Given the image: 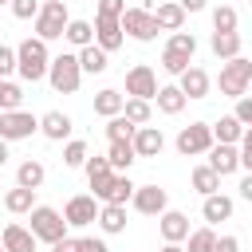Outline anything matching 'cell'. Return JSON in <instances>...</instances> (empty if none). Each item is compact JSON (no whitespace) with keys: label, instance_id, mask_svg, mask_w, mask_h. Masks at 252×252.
I'll use <instances>...</instances> for the list:
<instances>
[{"label":"cell","instance_id":"6da1fadb","mask_svg":"<svg viewBox=\"0 0 252 252\" xmlns=\"http://www.w3.org/2000/svg\"><path fill=\"white\" fill-rule=\"evenodd\" d=\"M47 67H51L47 43L35 39V35H28V39L16 47V75H20L24 83H39V79H47Z\"/></svg>","mask_w":252,"mask_h":252},{"label":"cell","instance_id":"7a4b0ae2","mask_svg":"<svg viewBox=\"0 0 252 252\" xmlns=\"http://www.w3.org/2000/svg\"><path fill=\"white\" fill-rule=\"evenodd\" d=\"M71 16H67V4L63 0H43L39 4V16H35V39L51 43V39H63Z\"/></svg>","mask_w":252,"mask_h":252},{"label":"cell","instance_id":"3957f363","mask_svg":"<svg viewBox=\"0 0 252 252\" xmlns=\"http://www.w3.org/2000/svg\"><path fill=\"white\" fill-rule=\"evenodd\" d=\"M35 240H43V244H59L63 236H67V220H63V213L59 209H51V205H35L32 209V228H28Z\"/></svg>","mask_w":252,"mask_h":252},{"label":"cell","instance_id":"277c9868","mask_svg":"<svg viewBox=\"0 0 252 252\" xmlns=\"http://www.w3.org/2000/svg\"><path fill=\"white\" fill-rule=\"evenodd\" d=\"M220 94H228V98H244L248 94V87H252V63L244 59V55H236V59H224L220 63Z\"/></svg>","mask_w":252,"mask_h":252},{"label":"cell","instance_id":"5b68a950","mask_svg":"<svg viewBox=\"0 0 252 252\" xmlns=\"http://www.w3.org/2000/svg\"><path fill=\"white\" fill-rule=\"evenodd\" d=\"M47 83L59 91V94H75L79 83H83V67H79V55H55L51 67H47Z\"/></svg>","mask_w":252,"mask_h":252},{"label":"cell","instance_id":"8992f818","mask_svg":"<svg viewBox=\"0 0 252 252\" xmlns=\"http://www.w3.org/2000/svg\"><path fill=\"white\" fill-rule=\"evenodd\" d=\"M213 150V126L209 122H189L181 134H177V154L181 158H201Z\"/></svg>","mask_w":252,"mask_h":252},{"label":"cell","instance_id":"52a82bcc","mask_svg":"<svg viewBox=\"0 0 252 252\" xmlns=\"http://www.w3.org/2000/svg\"><path fill=\"white\" fill-rule=\"evenodd\" d=\"M118 24H122V35H130V39H138V43L158 39V24H154V12H150V8H126Z\"/></svg>","mask_w":252,"mask_h":252},{"label":"cell","instance_id":"ba28073f","mask_svg":"<svg viewBox=\"0 0 252 252\" xmlns=\"http://www.w3.org/2000/svg\"><path fill=\"white\" fill-rule=\"evenodd\" d=\"M35 130H39V118L28 114V110H4V114H0V138H4V142L32 138Z\"/></svg>","mask_w":252,"mask_h":252},{"label":"cell","instance_id":"9c48e42d","mask_svg":"<svg viewBox=\"0 0 252 252\" xmlns=\"http://www.w3.org/2000/svg\"><path fill=\"white\" fill-rule=\"evenodd\" d=\"M126 94L154 102V94H158V75H154L150 63H134V67L126 71Z\"/></svg>","mask_w":252,"mask_h":252},{"label":"cell","instance_id":"30bf717a","mask_svg":"<svg viewBox=\"0 0 252 252\" xmlns=\"http://www.w3.org/2000/svg\"><path fill=\"white\" fill-rule=\"evenodd\" d=\"M130 205H134V213H142V217H161V213L169 209V193H165L161 185H138L134 197H130Z\"/></svg>","mask_w":252,"mask_h":252},{"label":"cell","instance_id":"8fae6325","mask_svg":"<svg viewBox=\"0 0 252 252\" xmlns=\"http://www.w3.org/2000/svg\"><path fill=\"white\" fill-rule=\"evenodd\" d=\"M63 220H67V228H87V224H94V220H98V205H94V197H91V193L71 197V201L63 205Z\"/></svg>","mask_w":252,"mask_h":252},{"label":"cell","instance_id":"7c38bea8","mask_svg":"<svg viewBox=\"0 0 252 252\" xmlns=\"http://www.w3.org/2000/svg\"><path fill=\"white\" fill-rule=\"evenodd\" d=\"M94 43L110 55V51H118L122 43H126V35H122V24L118 20H110V16H94Z\"/></svg>","mask_w":252,"mask_h":252},{"label":"cell","instance_id":"4fadbf2b","mask_svg":"<svg viewBox=\"0 0 252 252\" xmlns=\"http://www.w3.org/2000/svg\"><path fill=\"white\" fill-rule=\"evenodd\" d=\"M83 169H87V181H91L94 197L102 201V197H106V189H110V181H114V169H110L106 154H102V158H98V154H94V158H87V165H83Z\"/></svg>","mask_w":252,"mask_h":252},{"label":"cell","instance_id":"5bb4252c","mask_svg":"<svg viewBox=\"0 0 252 252\" xmlns=\"http://www.w3.org/2000/svg\"><path fill=\"white\" fill-rule=\"evenodd\" d=\"M209 169H213L217 177L236 173V169H240V150H236V146H220V142H213V150H209Z\"/></svg>","mask_w":252,"mask_h":252},{"label":"cell","instance_id":"9a60e30c","mask_svg":"<svg viewBox=\"0 0 252 252\" xmlns=\"http://www.w3.org/2000/svg\"><path fill=\"white\" fill-rule=\"evenodd\" d=\"M158 228H161V240H165V244H181V240L189 236V217L177 213V209H165V213L158 217Z\"/></svg>","mask_w":252,"mask_h":252},{"label":"cell","instance_id":"2e32d148","mask_svg":"<svg viewBox=\"0 0 252 252\" xmlns=\"http://www.w3.org/2000/svg\"><path fill=\"white\" fill-rule=\"evenodd\" d=\"M71 126H75V122H71L63 110H47V114L39 118V134H43L47 142H67V138H71Z\"/></svg>","mask_w":252,"mask_h":252},{"label":"cell","instance_id":"e0dca14e","mask_svg":"<svg viewBox=\"0 0 252 252\" xmlns=\"http://www.w3.org/2000/svg\"><path fill=\"white\" fill-rule=\"evenodd\" d=\"M130 146H134V154H138V158H158V154H161V146H165V138H161V130H158V126H138Z\"/></svg>","mask_w":252,"mask_h":252},{"label":"cell","instance_id":"ac0fdd59","mask_svg":"<svg viewBox=\"0 0 252 252\" xmlns=\"http://www.w3.org/2000/svg\"><path fill=\"white\" fill-rule=\"evenodd\" d=\"M0 240H4V252H35V244H39V240H35L24 224H16V220L0 228Z\"/></svg>","mask_w":252,"mask_h":252},{"label":"cell","instance_id":"d6986e66","mask_svg":"<svg viewBox=\"0 0 252 252\" xmlns=\"http://www.w3.org/2000/svg\"><path fill=\"white\" fill-rule=\"evenodd\" d=\"M154 24H158V32H181V28H185V12H181V4H177V0L158 4V8H154Z\"/></svg>","mask_w":252,"mask_h":252},{"label":"cell","instance_id":"ffe728a7","mask_svg":"<svg viewBox=\"0 0 252 252\" xmlns=\"http://www.w3.org/2000/svg\"><path fill=\"white\" fill-rule=\"evenodd\" d=\"M181 94L185 98H205L209 94V87H213V79H209V71H201V67H189L185 75H181Z\"/></svg>","mask_w":252,"mask_h":252},{"label":"cell","instance_id":"44dd1931","mask_svg":"<svg viewBox=\"0 0 252 252\" xmlns=\"http://www.w3.org/2000/svg\"><path fill=\"white\" fill-rule=\"evenodd\" d=\"M201 217H205L209 224L228 220V217H232V197H224V193H209V197H205V205H201Z\"/></svg>","mask_w":252,"mask_h":252},{"label":"cell","instance_id":"7402d4cb","mask_svg":"<svg viewBox=\"0 0 252 252\" xmlns=\"http://www.w3.org/2000/svg\"><path fill=\"white\" fill-rule=\"evenodd\" d=\"M79 55V67H83V75H102L106 67H110V59H106V51L98 47V43H87L83 51H75Z\"/></svg>","mask_w":252,"mask_h":252},{"label":"cell","instance_id":"603a6c76","mask_svg":"<svg viewBox=\"0 0 252 252\" xmlns=\"http://www.w3.org/2000/svg\"><path fill=\"white\" fill-rule=\"evenodd\" d=\"M98 228H102L106 236L126 232V205H102V209H98Z\"/></svg>","mask_w":252,"mask_h":252},{"label":"cell","instance_id":"cb8c5ba5","mask_svg":"<svg viewBox=\"0 0 252 252\" xmlns=\"http://www.w3.org/2000/svg\"><path fill=\"white\" fill-rule=\"evenodd\" d=\"M240 134H244V126L232 114H224V118L213 122V142H220V146H240Z\"/></svg>","mask_w":252,"mask_h":252},{"label":"cell","instance_id":"d4e9b609","mask_svg":"<svg viewBox=\"0 0 252 252\" xmlns=\"http://www.w3.org/2000/svg\"><path fill=\"white\" fill-rule=\"evenodd\" d=\"M43 177H47V169H43V161H35V158L20 161V169H16V185H20V189H39Z\"/></svg>","mask_w":252,"mask_h":252},{"label":"cell","instance_id":"484cf974","mask_svg":"<svg viewBox=\"0 0 252 252\" xmlns=\"http://www.w3.org/2000/svg\"><path fill=\"white\" fill-rule=\"evenodd\" d=\"M209 47H213L217 59H236V55H240V35H236V32H213Z\"/></svg>","mask_w":252,"mask_h":252},{"label":"cell","instance_id":"4316f807","mask_svg":"<svg viewBox=\"0 0 252 252\" xmlns=\"http://www.w3.org/2000/svg\"><path fill=\"white\" fill-rule=\"evenodd\" d=\"M122 106H126V98H122V91H114V87H106V91L94 94V114H102V118L122 114Z\"/></svg>","mask_w":252,"mask_h":252},{"label":"cell","instance_id":"83f0119b","mask_svg":"<svg viewBox=\"0 0 252 252\" xmlns=\"http://www.w3.org/2000/svg\"><path fill=\"white\" fill-rule=\"evenodd\" d=\"M154 102H158V110H161V114H181L189 98L181 94V87H158V94H154Z\"/></svg>","mask_w":252,"mask_h":252},{"label":"cell","instance_id":"f1b7e54d","mask_svg":"<svg viewBox=\"0 0 252 252\" xmlns=\"http://www.w3.org/2000/svg\"><path fill=\"white\" fill-rule=\"evenodd\" d=\"M63 39H67L71 47H79V51H83L87 43H94V24H91V20H71V24H67V32H63Z\"/></svg>","mask_w":252,"mask_h":252},{"label":"cell","instance_id":"f546056e","mask_svg":"<svg viewBox=\"0 0 252 252\" xmlns=\"http://www.w3.org/2000/svg\"><path fill=\"white\" fill-rule=\"evenodd\" d=\"M134 181L126 177V173H114V181H110V189H106V197H102V205H126L130 197H134Z\"/></svg>","mask_w":252,"mask_h":252},{"label":"cell","instance_id":"4dcf8cb0","mask_svg":"<svg viewBox=\"0 0 252 252\" xmlns=\"http://www.w3.org/2000/svg\"><path fill=\"white\" fill-rule=\"evenodd\" d=\"M4 209L16 213V217H20V213H32V209H35V189H20V185L8 189V193H4Z\"/></svg>","mask_w":252,"mask_h":252},{"label":"cell","instance_id":"1f68e13d","mask_svg":"<svg viewBox=\"0 0 252 252\" xmlns=\"http://www.w3.org/2000/svg\"><path fill=\"white\" fill-rule=\"evenodd\" d=\"M134 146L130 142H110V150H106V161H110V169H118V173H126L130 165H134Z\"/></svg>","mask_w":252,"mask_h":252},{"label":"cell","instance_id":"d6a6232c","mask_svg":"<svg viewBox=\"0 0 252 252\" xmlns=\"http://www.w3.org/2000/svg\"><path fill=\"white\" fill-rule=\"evenodd\" d=\"M122 114H126L134 126H150V118H154V102H146V98H126Z\"/></svg>","mask_w":252,"mask_h":252},{"label":"cell","instance_id":"836d02e7","mask_svg":"<svg viewBox=\"0 0 252 252\" xmlns=\"http://www.w3.org/2000/svg\"><path fill=\"white\" fill-rule=\"evenodd\" d=\"M134 122L126 118V114H114V118H106V138L110 142H134Z\"/></svg>","mask_w":252,"mask_h":252},{"label":"cell","instance_id":"e575fe53","mask_svg":"<svg viewBox=\"0 0 252 252\" xmlns=\"http://www.w3.org/2000/svg\"><path fill=\"white\" fill-rule=\"evenodd\" d=\"M193 189H197L201 197H209V193H220V177H217L209 165H197V169H193Z\"/></svg>","mask_w":252,"mask_h":252},{"label":"cell","instance_id":"d590c367","mask_svg":"<svg viewBox=\"0 0 252 252\" xmlns=\"http://www.w3.org/2000/svg\"><path fill=\"white\" fill-rule=\"evenodd\" d=\"M185 240H189V248H185V252H213V248H217V232H213V224H209V228L189 232Z\"/></svg>","mask_w":252,"mask_h":252},{"label":"cell","instance_id":"8d00e7d4","mask_svg":"<svg viewBox=\"0 0 252 252\" xmlns=\"http://www.w3.org/2000/svg\"><path fill=\"white\" fill-rule=\"evenodd\" d=\"M165 51H177V55H197V39H193V32H173L169 35V43H165Z\"/></svg>","mask_w":252,"mask_h":252},{"label":"cell","instance_id":"74e56055","mask_svg":"<svg viewBox=\"0 0 252 252\" xmlns=\"http://www.w3.org/2000/svg\"><path fill=\"white\" fill-rule=\"evenodd\" d=\"M189 67H193V59H189V55H177V51H161V71H165V75H177V79H181Z\"/></svg>","mask_w":252,"mask_h":252},{"label":"cell","instance_id":"f35d334b","mask_svg":"<svg viewBox=\"0 0 252 252\" xmlns=\"http://www.w3.org/2000/svg\"><path fill=\"white\" fill-rule=\"evenodd\" d=\"M87 142H79V138H71L67 146H63V165H71V169H79V165H87Z\"/></svg>","mask_w":252,"mask_h":252},{"label":"cell","instance_id":"ab89813d","mask_svg":"<svg viewBox=\"0 0 252 252\" xmlns=\"http://www.w3.org/2000/svg\"><path fill=\"white\" fill-rule=\"evenodd\" d=\"M20 102H24V91L4 79V87H0V114H4V110H20Z\"/></svg>","mask_w":252,"mask_h":252},{"label":"cell","instance_id":"60d3db41","mask_svg":"<svg viewBox=\"0 0 252 252\" xmlns=\"http://www.w3.org/2000/svg\"><path fill=\"white\" fill-rule=\"evenodd\" d=\"M213 32H236V8L220 4V8L213 12Z\"/></svg>","mask_w":252,"mask_h":252},{"label":"cell","instance_id":"b9f144b4","mask_svg":"<svg viewBox=\"0 0 252 252\" xmlns=\"http://www.w3.org/2000/svg\"><path fill=\"white\" fill-rule=\"evenodd\" d=\"M8 8H12L16 20H35V16H39V0H12Z\"/></svg>","mask_w":252,"mask_h":252},{"label":"cell","instance_id":"7bdbcfd3","mask_svg":"<svg viewBox=\"0 0 252 252\" xmlns=\"http://www.w3.org/2000/svg\"><path fill=\"white\" fill-rule=\"evenodd\" d=\"M232 118L248 130L252 126V94H244V98H236V110H232Z\"/></svg>","mask_w":252,"mask_h":252},{"label":"cell","instance_id":"ee69618b","mask_svg":"<svg viewBox=\"0 0 252 252\" xmlns=\"http://www.w3.org/2000/svg\"><path fill=\"white\" fill-rule=\"evenodd\" d=\"M122 12H126V0H98V16L122 20Z\"/></svg>","mask_w":252,"mask_h":252},{"label":"cell","instance_id":"f6af8a7d","mask_svg":"<svg viewBox=\"0 0 252 252\" xmlns=\"http://www.w3.org/2000/svg\"><path fill=\"white\" fill-rule=\"evenodd\" d=\"M12 71H16V51H12V47H4V43H0V79H8V75H12Z\"/></svg>","mask_w":252,"mask_h":252},{"label":"cell","instance_id":"bcb514c9","mask_svg":"<svg viewBox=\"0 0 252 252\" xmlns=\"http://www.w3.org/2000/svg\"><path fill=\"white\" fill-rule=\"evenodd\" d=\"M75 244H79V252H110L106 240H98V236H79Z\"/></svg>","mask_w":252,"mask_h":252},{"label":"cell","instance_id":"7dc6e473","mask_svg":"<svg viewBox=\"0 0 252 252\" xmlns=\"http://www.w3.org/2000/svg\"><path fill=\"white\" fill-rule=\"evenodd\" d=\"M213 252H240V240L236 236H217V248Z\"/></svg>","mask_w":252,"mask_h":252},{"label":"cell","instance_id":"c3c4849f","mask_svg":"<svg viewBox=\"0 0 252 252\" xmlns=\"http://www.w3.org/2000/svg\"><path fill=\"white\" fill-rule=\"evenodd\" d=\"M51 252H79V244H75L71 236H63L59 244H51Z\"/></svg>","mask_w":252,"mask_h":252},{"label":"cell","instance_id":"681fc988","mask_svg":"<svg viewBox=\"0 0 252 252\" xmlns=\"http://www.w3.org/2000/svg\"><path fill=\"white\" fill-rule=\"evenodd\" d=\"M177 4H181V12L189 16V12H201V8L209 4V0H177Z\"/></svg>","mask_w":252,"mask_h":252},{"label":"cell","instance_id":"f907efd6","mask_svg":"<svg viewBox=\"0 0 252 252\" xmlns=\"http://www.w3.org/2000/svg\"><path fill=\"white\" fill-rule=\"evenodd\" d=\"M240 154H252V126L240 134Z\"/></svg>","mask_w":252,"mask_h":252},{"label":"cell","instance_id":"816d5d0a","mask_svg":"<svg viewBox=\"0 0 252 252\" xmlns=\"http://www.w3.org/2000/svg\"><path fill=\"white\" fill-rule=\"evenodd\" d=\"M240 197H244V201H252V173L240 181Z\"/></svg>","mask_w":252,"mask_h":252},{"label":"cell","instance_id":"f5cc1de1","mask_svg":"<svg viewBox=\"0 0 252 252\" xmlns=\"http://www.w3.org/2000/svg\"><path fill=\"white\" fill-rule=\"evenodd\" d=\"M0 165H8V142L0 138Z\"/></svg>","mask_w":252,"mask_h":252},{"label":"cell","instance_id":"db71d44e","mask_svg":"<svg viewBox=\"0 0 252 252\" xmlns=\"http://www.w3.org/2000/svg\"><path fill=\"white\" fill-rule=\"evenodd\" d=\"M161 252H185L181 244H161Z\"/></svg>","mask_w":252,"mask_h":252},{"label":"cell","instance_id":"11a10c76","mask_svg":"<svg viewBox=\"0 0 252 252\" xmlns=\"http://www.w3.org/2000/svg\"><path fill=\"white\" fill-rule=\"evenodd\" d=\"M0 4H12V0H0Z\"/></svg>","mask_w":252,"mask_h":252},{"label":"cell","instance_id":"9f6ffc18","mask_svg":"<svg viewBox=\"0 0 252 252\" xmlns=\"http://www.w3.org/2000/svg\"><path fill=\"white\" fill-rule=\"evenodd\" d=\"M0 252H4V240H0Z\"/></svg>","mask_w":252,"mask_h":252},{"label":"cell","instance_id":"6f0895ef","mask_svg":"<svg viewBox=\"0 0 252 252\" xmlns=\"http://www.w3.org/2000/svg\"><path fill=\"white\" fill-rule=\"evenodd\" d=\"M0 87H4V79H0Z\"/></svg>","mask_w":252,"mask_h":252},{"label":"cell","instance_id":"680465c9","mask_svg":"<svg viewBox=\"0 0 252 252\" xmlns=\"http://www.w3.org/2000/svg\"><path fill=\"white\" fill-rule=\"evenodd\" d=\"M63 4H67V0H63Z\"/></svg>","mask_w":252,"mask_h":252}]
</instances>
